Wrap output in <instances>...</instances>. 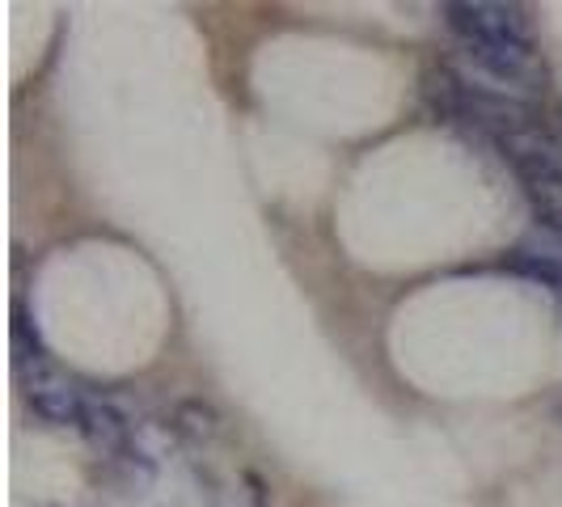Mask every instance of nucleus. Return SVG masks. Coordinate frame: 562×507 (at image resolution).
<instances>
[{
	"label": "nucleus",
	"instance_id": "7ed1b4c3",
	"mask_svg": "<svg viewBox=\"0 0 562 507\" xmlns=\"http://www.w3.org/2000/svg\"><path fill=\"white\" fill-rule=\"evenodd\" d=\"M81 431L93 444H102V449H119V444H127V436H132L127 419H123L114 406H106V402H89V406H85Z\"/></svg>",
	"mask_w": 562,
	"mask_h": 507
},
{
	"label": "nucleus",
	"instance_id": "f257e3e1",
	"mask_svg": "<svg viewBox=\"0 0 562 507\" xmlns=\"http://www.w3.org/2000/svg\"><path fill=\"white\" fill-rule=\"evenodd\" d=\"M445 22L452 34H461L465 47L486 43H533L529 18L516 4H445Z\"/></svg>",
	"mask_w": 562,
	"mask_h": 507
},
{
	"label": "nucleus",
	"instance_id": "f03ea898",
	"mask_svg": "<svg viewBox=\"0 0 562 507\" xmlns=\"http://www.w3.org/2000/svg\"><path fill=\"white\" fill-rule=\"evenodd\" d=\"M26 406L43 422H52V427H81L85 406H89V402H81V397L72 394L68 385L52 381V385H38V390H30Z\"/></svg>",
	"mask_w": 562,
	"mask_h": 507
}]
</instances>
